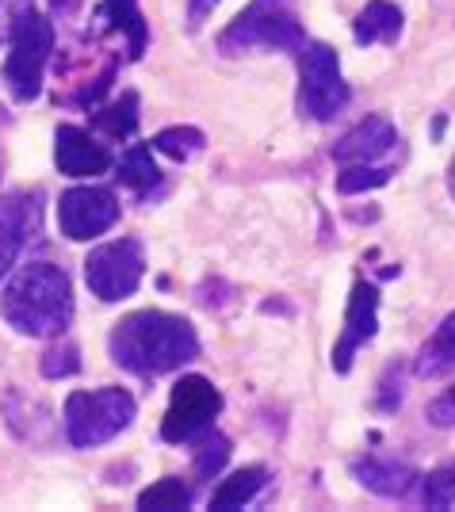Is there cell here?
Returning a JSON list of instances; mask_svg holds the SVG:
<instances>
[{"label": "cell", "mask_w": 455, "mask_h": 512, "mask_svg": "<svg viewBox=\"0 0 455 512\" xmlns=\"http://www.w3.org/2000/svg\"><path fill=\"white\" fill-rule=\"evenodd\" d=\"M108 352L115 367H123L130 375H165L199 356V333L176 314L138 310L115 321Z\"/></svg>", "instance_id": "1"}, {"label": "cell", "mask_w": 455, "mask_h": 512, "mask_svg": "<svg viewBox=\"0 0 455 512\" xmlns=\"http://www.w3.org/2000/svg\"><path fill=\"white\" fill-rule=\"evenodd\" d=\"M0 314L20 337H62L73 321V283L50 260H27L0 291Z\"/></svg>", "instance_id": "2"}, {"label": "cell", "mask_w": 455, "mask_h": 512, "mask_svg": "<svg viewBox=\"0 0 455 512\" xmlns=\"http://www.w3.org/2000/svg\"><path fill=\"white\" fill-rule=\"evenodd\" d=\"M54 54V27L43 12L27 0L8 20V58H4V85L16 104L39 100L46 81V65Z\"/></svg>", "instance_id": "3"}, {"label": "cell", "mask_w": 455, "mask_h": 512, "mask_svg": "<svg viewBox=\"0 0 455 512\" xmlns=\"http://www.w3.org/2000/svg\"><path fill=\"white\" fill-rule=\"evenodd\" d=\"M306 31L295 0H253L238 20L218 35L222 54H249V50H303Z\"/></svg>", "instance_id": "4"}, {"label": "cell", "mask_w": 455, "mask_h": 512, "mask_svg": "<svg viewBox=\"0 0 455 512\" xmlns=\"http://www.w3.org/2000/svg\"><path fill=\"white\" fill-rule=\"evenodd\" d=\"M134 421V398L123 386H104V390H73L65 398V440L69 448H100L115 440L123 428Z\"/></svg>", "instance_id": "5"}, {"label": "cell", "mask_w": 455, "mask_h": 512, "mask_svg": "<svg viewBox=\"0 0 455 512\" xmlns=\"http://www.w3.org/2000/svg\"><path fill=\"white\" fill-rule=\"evenodd\" d=\"M348 100L352 92L341 77L337 50L325 43H306L299 54V115L314 123H329L345 111Z\"/></svg>", "instance_id": "6"}, {"label": "cell", "mask_w": 455, "mask_h": 512, "mask_svg": "<svg viewBox=\"0 0 455 512\" xmlns=\"http://www.w3.org/2000/svg\"><path fill=\"white\" fill-rule=\"evenodd\" d=\"M222 413V390L203 375H184L169 394V409L161 421V440L165 444H199Z\"/></svg>", "instance_id": "7"}, {"label": "cell", "mask_w": 455, "mask_h": 512, "mask_svg": "<svg viewBox=\"0 0 455 512\" xmlns=\"http://www.w3.org/2000/svg\"><path fill=\"white\" fill-rule=\"evenodd\" d=\"M146 276V249L138 237H119L100 249H92L85 260V283L100 302H123L138 291Z\"/></svg>", "instance_id": "8"}, {"label": "cell", "mask_w": 455, "mask_h": 512, "mask_svg": "<svg viewBox=\"0 0 455 512\" xmlns=\"http://www.w3.org/2000/svg\"><path fill=\"white\" fill-rule=\"evenodd\" d=\"M119 199L108 188H69L58 203V226L69 241H92L119 222Z\"/></svg>", "instance_id": "9"}, {"label": "cell", "mask_w": 455, "mask_h": 512, "mask_svg": "<svg viewBox=\"0 0 455 512\" xmlns=\"http://www.w3.org/2000/svg\"><path fill=\"white\" fill-rule=\"evenodd\" d=\"M375 333H379V287L368 283V279H356V283H352V295H348L341 341L333 344V371H337V375H348L356 352H360L364 344L375 341Z\"/></svg>", "instance_id": "10"}, {"label": "cell", "mask_w": 455, "mask_h": 512, "mask_svg": "<svg viewBox=\"0 0 455 512\" xmlns=\"http://www.w3.org/2000/svg\"><path fill=\"white\" fill-rule=\"evenodd\" d=\"M43 222V192L0 195V279L20 260L23 245L39 234Z\"/></svg>", "instance_id": "11"}, {"label": "cell", "mask_w": 455, "mask_h": 512, "mask_svg": "<svg viewBox=\"0 0 455 512\" xmlns=\"http://www.w3.org/2000/svg\"><path fill=\"white\" fill-rule=\"evenodd\" d=\"M92 35L123 46L127 62H138L150 43V27L138 12V0H100V8L92 16Z\"/></svg>", "instance_id": "12"}, {"label": "cell", "mask_w": 455, "mask_h": 512, "mask_svg": "<svg viewBox=\"0 0 455 512\" xmlns=\"http://www.w3.org/2000/svg\"><path fill=\"white\" fill-rule=\"evenodd\" d=\"M54 165L62 176H73V180H81V176H100V172H108L115 161H111V150L104 142H96L88 130L81 127H58L54 134Z\"/></svg>", "instance_id": "13"}, {"label": "cell", "mask_w": 455, "mask_h": 512, "mask_svg": "<svg viewBox=\"0 0 455 512\" xmlns=\"http://www.w3.org/2000/svg\"><path fill=\"white\" fill-rule=\"evenodd\" d=\"M398 150V130L390 127L383 115H368L364 123L348 130L345 138L333 146V161L341 165H375Z\"/></svg>", "instance_id": "14"}, {"label": "cell", "mask_w": 455, "mask_h": 512, "mask_svg": "<svg viewBox=\"0 0 455 512\" xmlns=\"http://www.w3.org/2000/svg\"><path fill=\"white\" fill-rule=\"evenodd\" d=\"M352 474L356 482L371 490L375 497H406V493L417 486V470L410 463H398V459H379V455H364L352 463Z\"/></svg>", "instance_id": "15"}, {"label": "cell", "mask_w": 455, "mask_h": 512, "mask_svg": "<svg viewBox=\"0 0 455 512\" xmlns=\"http://www.w3.org/2000/svg\"><path fill=\"white\" fill-rule=\"evenodd\" d=\"M402 27H406V16H402L398 4H390V0H371V4L360 8V16L352 20V35H356L360 46H375V43L390 46V43H398Z\"/></svg>", "instance_id": "16"}, {"label": "cell", "mask_w": 455, "mask_h": 512, "mask_svg": "<svg viewBox=\"0 0 455 512\" xmlns=\"http://www.w3.org/2000/svg\"><path fill=\"white\" fill-rule=\"evenodd\" d=\"M413 371H417V379H444L455 371V310L436 325L433 337L421 344Z\"/></svg>", "instance_id": "17"}, {"label": "cell", "mask_w": 455, "mask_h": 512, "mask_svg": "<svg viewBox=\"0 0 455 512\" xmlns=\"http://www.w3.org/2000/svg\"><path fill=\"white\" fill-rule=\"evenodd\" d=\"M115 176H119V184L134 192L138 199H150L153 192H161V169L153 165V146H130L123 157H119V165H115Z\"/></svg>", "instance_id": "18"}, {"label": "cell", "mask_w": 455, "mask_h": 512, "mask_svg": "<svg viewBox=\"0 0 455 512\" xmlns=\"http://www.w3.org/2000/svg\"><path fill=\"white\" fill-rule=\"evenodd\" d=\"M268 486V467H245L230 478H222V486L211 493V509L215 512H230V509H245L249 501H257V493Z\"/></svg>", "instance_id": "19"}, {"label": "cell", "mask_w": 455, "mask_h": 512, "mask_svg": "<svg viewBox=\"0 0 455 512\" xmlns=\"http://www.w3.org/2000/svg\"><path fill=\"white\" fill-rule=\"evenodd\" d=\"M88 115H92V127L100 130L108 142H123L138 130V92H123L119 100L92 107Z\"/></svg>", "instance_id": "20"}, {"label": "cell", "mask_w": 455, "mask_h": 512, "mask_svg": "<svg viewBox=\"0 0 455 512\" xmlns=\"http://www.w3.org/2000/svg\"><path fill=\"white\" fill-rule=\"evenodd\" d=\"M195 486L184 478H161L153 482L150 490L138 493V509L146 512H176V509H192Z\"/></svg>", "instance_id": "21"}, {"label": "cell", "mask_w": 455, "mask_h": 512, "mask_svg": "<svg viewBox=\"0 0 455 512\" xmlns=\"http://www.w3.org/2000/svg\"><path fill=\"white\" fill-rule=\"evenodd\" d=\"M20 409V394L12 390V394H4V417H8V428L20 436V440H43V428L50 425L46 421V406L43 402H31V398H23Z\"/></svg>", "instance_id": "22"}, {"label": "cell", "mask_w": 455, "mask_h": 512, "mask_svg": "<svg viewBox=\"0 0 455 512\" xmlns=\"http://www.w3.org/2000/svg\"><path fill=\"white\" fill-rule=\"evenodd\" d=\"M203 146H207V138H203V130L195 127H169L153 138V150L165 153L169 161H180V165L192 161L195 153H203Z\"/></svg>", "instance_id": "23"}, {"label": "cell", "mask_w": 455, "mask_h": 512, "mask_svg": "<svg viewBox=\"0 0 455 512\" xmlns=\"http://www.w3.org/2000/svg\"><path fill=\"white\" fill-rule=\"evenodd\" d=\"M230 463V440L222 436V432H207L203 440H199V448H195V478L199 482H207V478H215V474H222V467Z\"/></svg>", "instance_id": "24"}, {"label": "cell", "mask_w": 455, "mask_h": 512, "mask_svg": "<svg viewBox=\"0 0 455 512\" xmlns=\"http://www.w3.org/2000/svg\"><path fill=\"white\" fill-rule=\"evenodd\" d=\"M394 169L390 165H345V172L337 176V192L341 195H360V192H375L383 188Z\"/></svg>", "instance_id": "25"}, {"label": "cell", "mask_w": 455, "mask_h": 512, "mask_svg": "<svg viewBox=\"0 0 455 512\" xmlns=\"http://www.w3.org/2000/svg\"><path fill=\"white\" fill-rule=\"evenodd\" d=\"M43 375L46 379H73L77 371H81V348L73 341H62L54 344V348H46L43 352Z\"/></svg>", "instance_id": "26"}, {"label": "cell", "mask_w": 455, "mask_h": 512, "mask_svg": "<svg viewBox=\"0 0 455 512\" xmlns=\"http://www.w3.org/2000/svg\"><path fill=\"white\" fill-rule=\"evenodd\" d=\"M421 501H425L429 509H455V463L433 470V474L425 478Z\"/></svg>", "instance_id": "27"}, {"label": "cell", "mask_w": 455, "mask_h": 512, "mask_svg": "<svg viewBox=\"0 0 455 512\" xmlns=\"http://www.w3.org/2000/svg\"><path fill=\"white\" fill-rule=\"evenodd\" d=\"M383 390H379V409L383 413H394V409L402 406V367H394L390 363V371L383 375Z\"/></svg>", "instance_id": "28"}, {"label": "cell", "mask_w": 455, "mask_h": 512, "mask_svg": "<svg viewBox=\"0 0 455 512\" xmlns=\"http://www.w3.org/2000/svg\"><path fill=\"white\" fill-rule=\"evenodd\" d=\"M429 425L436 428H455V386H448L433 406H429Z\"/></svg>", "instance_id": "29"}, {"label": "cell", "mask_w": 455, "mask_h": 512, "mask_svg": "<svg viewBox=\"0 0 455 512\" xmlns=\"http://www.w3.org/2000/svg\"><path fill=\"white\" fill-rule=\"evenodd\" d=\"M218 4H222V0H192V4H188V23H192V27H199V23L215 12Z\"/></svg>", "instance_id": "30"}, {"label": "cell", "mask_w": 455, "mask_h": 512, "mask_svg": "<svg viewBox=\"0 0 455 512\" xmlns=\"http://www.w3.org/2000/svg\"><path fill=\"white\" fill-rule=\"evenodd\" d=\"M77 8H81V0H50V12H54V20H69Z\"/></svg>", "instance_id": "31"}, {"label": "cell", "mask_w": 455, "mask_h": 512, "mask_svg": "<svg viewBox=\"0 0 455 512\" xmlns=\"http://www.w3.org/2000/svg\"><path fill=\"white\" fill-rule=\"evenodd\" d=\"M23 4H27V0H0V20L8 23L16 16V8H23Z\"/></svg>", "instance_id": "32"}, {"label": "cell", "mask_w": 455, "mask_h": 512, "mask_svg": "<svg viewBox=\"0 0 455 512\" xmlns=\"http://www.w3.org/2000/svg\"><path fill=\"white\" fill-rule=\"evenodd\" d=\"M448 184H452V195H455V161H452V172H448Z\"/></svg>", "instance_id": "33"}, {"label": "cell", "mask_w": 455, "mask_h": 512, "mask_svg": "<svg viewBox=\"0 0 455 512\" xmlns=\"http://www.w3.org/2000/svg\"><path fill=\"white\" fill-rule=\"evenodd\" d=\"M0 127H4V111H0Z\"/></svg>", "instance_id": "34"}]
</instances>
